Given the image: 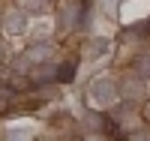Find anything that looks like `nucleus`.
<instances>
[{
	"label": "nucleus",
	"instance_id": "f03ea898",
	"mask_svg": "<svg viewBox=\"0 0 150 141\" xmlns=\"http://www.w3.org/2000/svg\"><path fill=\"white\" fill-rule=\"evenodd\" d=\"M147 120H150V105H147Z\"/></svg>",
	"mask_w": 150,
	"mask_h": 141
},
{
	"label": "nucleus",
	"instance_id": "f257e3e1",
	"mask_svg": "<svg viewBox=\"0 0 150 141\" xmlns=\"http://www.w3.org/2000/svg\"><path fill=\"white\" fill-rule=\"evenodd\" d=\"M132 72L138 75V78H150V54H141L138 60L132 63Z\"/></svg>",
	"mask_w": 150,
	"mask_h": 141
}]
</instances>
